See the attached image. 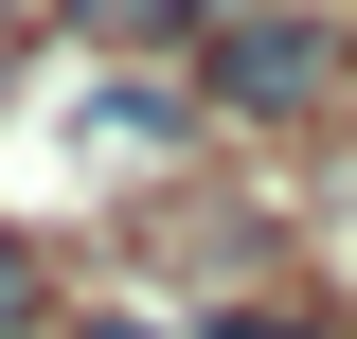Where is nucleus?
Here are the masks:
<instances>
[{
  "label": "nucleus",
  "mask_w": 357,
  "mask_h": 339,
  "mask_svg": "<svg viewBox=\"0 0 357 339\" xmlns=\"http://www.w3.org/2000/svg\"><path fill=\"white\" fill-rule=\"evenodd\" d=\"M340 72H357V36H321V18L250 0V18L215 36V72H197V89H215V107H250V126H304V107H321Z\"/></svg>",
  "instance_id": "1"
},
{
  "label": "nucleus",
  "mask_w": 357,
  "mask_h": 339,
  "mask_svg": "<svg viewBox=\"0 0 357 339\" xmlns=\"http://www.w3.org/2000/svg\"><path fill=\"white\" fill-rule=\"evenodd\" d=\"M36 303H54V286H36V250H18V232H0V339L36 322Z\"/></svg>",
  "instance_id": "3"
},
{
  "label": "nucleus",
  "mask_w": 357,
  "mask_h": 339,
  "mask_svg": "<svg viewBox=\"0 0 357 339\" xmlns=\"http://www.w3.org/2000/svg\"><path fill=\"white\" fill-rule=\"evenodd\" d=\"M250 0H143V36H232Z\"/></svg>",
  "instance_id": "2"
},
{
  "label": "nucleus",
  "mask_w": 357,
  "mask_h": 339,
  "mask_svg": "<svg viewBox=\"0 0 357 339\" xmlns=\"http://www.w3.org/2000/svg\"><path fill=\"white\" fill-rule=\"evenodd\" d=\"M197 339H321V322H286V303H232V322H197Z\"/></svg>",
  "instance_id": "4"
},
{
  "label": "nucleus",
  "mask_w": 357,
  "mask_h": 339,
  "mask_svg": "<svg viewBox=\"0 0 357 339\" xmlns=\"http://www.w3.org/2000/svg\"><path fill=\"white\" fill-rule=\"evenodd\" d=\"M89 339H161V322H89Z\"/></svg>",
  "instance_id": "5"
}]
</instances>
